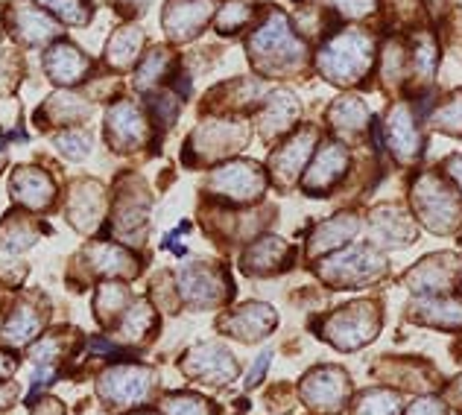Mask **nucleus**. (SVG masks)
<instances>
[{
  "label": "nucleus",
  "instance_id": "f257e3e1",
  "mask_svg": "<svg viewBox=\"0 0 462 415\" xmlns=\"http://www.w3.org/2000/svg\"><path fill=\"white\" fill-rule=\"evenodd\" d=\"M316 65H319V70L331 82H339V85L357 82L366 77L372 68V39L360 30L339 32L319 51Z\"/></svg>",
  "mask_w": 462,
  "mask_h": 415
},
{
  "label": "nucleus",
  "instance_id": "f03ea898",
  "mask_svg": "<svg viewBox=\"0 0 462 415\" xmlns=\"http://www.w3.org/2000/svg\"><path fill=\"white\" fill-rule=\"evenodd\" d=\"M249 53L261 68L273 70V68H287L301 62L305 59V44L296 39L293 27H290V21L282 12H270V18L252 32Z\"/></svg>",
  "mask_w": 462,
  "mask_h": 415
},
{
  "label": "nucleus",
  "instance_id": "7ed1b4c3",
  "mask_svg": "<svg viewBox=\"0 0 462 415\" xmlns=\"http://www.w3.org/2000/svg\"><path fill=\"white\" fill-rule=\"evenodd\" d=\"M155 372L147 365H115L100 377V398L108 407H138L152 395Z\"/></svg>",
  "mask_w": 462,
  "mask_h": 415
},
{
  "label": "nucleus",
  "instance_id": "20e7f679",
  "mask_svg": "<svg viewBox=\"0 0 462 415\" xmlns=\"http://www.w3.org/2000/svg\"><path fill=\"white\" fill-rule=\"evenodd\" d=\"M266 188V179L258 164L252 161H231L208 176V190L214 197H226L231 202H252Z\"/></svg>",
  "mask_w": 462,
  "mask_h": 415
},
{
  "label": "nucleus",
  "instance_id": "39448f33",
  "mask_svg": "<svg viewBox=\"0 0 462 415\" xmlns=\"http://www.w3.org/2000/svg\"><path fill=\"white\" fill-rule=\"evenodd\" d=\"M181 372L197 377L202 383L220 386V383H228L237 377V363L223 346L208 343V346H197L188 354V360L181 363Z\"/></svg>",
  "mask_w": 462,
  "mask_h": 415
},
{
  "label": "nucleus",
  "instance_id": "423d86ee",
  "mask_svg": "<svg viewBox=\"0 0 462 415\" xmlns=\"http://www.w3.org/2000/svg\"><path fill=\"white\" fill-rule=\"evenodd\" d=\"M226 275L214 270L208 263H193L179 275L181 299L193 308H208V304H220L226 299Z\"/></svg>",
  "mask_w": 462,
  "mask_h": 415
},
{
  "label": "nucleus",
  "instance_id": "0eeeda50",
  "mask_svg": "<svg viewBox=\"0 0 462 415\" xmlns=\"http://www.w3.org/2000/svg\"><path fill=\"white\" fill-rule=\"evenodd\" d=\"M214 15L211 0H170L164 9V30L173 42H188L199 35Z\"/></svg>",
  "mask_w": 462,
  "mask_h": 415
},
{
  "label": "nucleus",
  "instance_id": "6e6552de",
  "mask_svg": "<svg viewBox=\"0 0 462 415\" xmlns=\"http://www.w3.org/2000/svg\"><path fill=\"white\" fill-rule=\"evenodd\" d=\"M416 205L424 214V219H428V226H433L436 231L451 228L459 219V205L454 202V193L445 190L439 181L430 176H424L416 185Z\"/></svg>",
  "mask_w": 462,
  "mask_h": 415
},
{
  "label": "nucleus",
  "instance_id": "1a4fd4ad",
  "mask_svg": "<svg viewBox=\"0 0 462 415\" xmlns=\"http://www.w3.org/2000/svg\"><path fill=\"white\" fill-rule=\"evenodd\" d=\"M150 135V126L143 120L141 108L135 103H115L108 112V141L117 150H135Z\"/></svg>",
  "mask_w": 462,
  "mask_h": 415
},
{
  "label": "nucleus",
  "instance_id": "9d476101",
  "mask_svg": "<svg viewBox=\"0 0 462 415\" xmlns=\"http://www.w3.org/2000/svg\"><path fill=\"white\" fill-rule=\"evenodd\" d=\"M369 304H355V308H346L343 313H337L328 327V337L334 339L339 348H357L363 343H369L374 337V313H369Z\"/></svg>",
  "mask_w": 462,
  "mask_h": 415
},
{
  "label": "nucleus",
  "instance_id": "9b49d317",
  "mask_svg": "<svg viewBox=\"0 0 462 415\" xmlns=\"http://www.w3.org/2000/svg\"><path fill=\"white\" fill-rule=\"evenodd\" d=\"M378 270H381V261L374 258L369 249H351L339 254V258L328 261L322 275L331 278L334 284H360V281L372 278Z\"/></svg>",
  "mask_w": 462,
  "mask_h": 415
},
{
  "label": "nucleus",
  "instance_id": "f8f14e48",
  "mask_svg": "<svg viewBox=\"0 0 462 415\" xmlns=\"http://www.w3.org/2000/svg\"><path fill=\"white\" fill-rule=\"evenodd\" d=\"M12 197H15L21 205L32 208V211H44V208L51 205L56 197L53 179L47 176L44 170L23 167L12 176Z\"/></svg>",
  "mask_w": 462,
  "mask_h": 415
},
{
  "label": "nucleus",
  "instance_id": "ddd939ff",
  "mask_svg": "<svg viewBox=\"0 0 462 415\" xmlns=\"http://www.w3.org/2000/svg\"><path fill=\"white\" fill-rule=\"evenodd\" d=\"M246 141V129L240 124H205L193 132L190 146L199 150L205 158H220Z\"/></svg>",
  "mask_w": 462,
  "mask_h": 415
},
{
  "label": "nucleus",
  "instance_id": "4468645a",
  "mask_svg": "<svg viewBox=\"0 0 462 415\" xmlns=\"http://www.w3.org/2000/svg\"><path fill=\"white\" fill-rule=\"evenodd\" d=\"M313 143H316V132L313 129H301L299 135L290 138L282 146V150L273 155V173H275V179L284 181V185H290V181L299 176V170L305 167L308 155L313 152Z\"/></svg>",
  "mask_w": 462,
  "mask_h": 415
},
{
  "label": "nucleus",
  "instance_id": "2eb2a0df",
  "mask_svg": "<svg viewBox=\"0 0 462 415\" xmlns=\"http://www.w3.org/2000/svg\"><path fill=\"white\" fill-rule=\"evenodd\" d=\"M386 135H389V146L393 152L401 158V161H412L421 152V138L416 129V120H412L407 106H395L393 115L386 120Z\"/></svg>",
  "mask_w": 462,
  "mask_h": 415
},
{
  "label": "nucleus",
  "instance_id": "dca6fc26",
  "mask_svg": "<svg viewBox=\"0 0 462 415\" xmlns=\"http://www.w3.org/2000/svg\"><path fill=\"white\" fill-rule=\"evenodd\" d=\"M305 398L316 410H339L346 398V377L337 369H319L308 377Z\"/></svg>",
  "mask_w": 462,
  "mask_h": 415
},
{
  "label": "nucleus",
  "instance_id": "f3484780",
  "mask_svg": "<svg viewBox=\"0 0 462 415\" xmlns=\"http://www.w3.org/2000/svg\"><path fill=\"white\" fill-rule=\"evenodd\" d=\"M346 167H348V152L343 150V146H339V143H325L322 150H319V155H316L313 167L308 170L305 188L310 193L328 190L339 176L346 173Z\"/></svg>",
  "mask_w": 462,
  "mask_h": 415
},
{
  "label": "nucleus",
  "instance_id": "a211bd4d",
  "mask_svg": "<svg viewBox=\"0 0 462 415\" xmlns=\"http://www.w3.org/2000/svg\"><path fill=\"white\" fill-rule=\"evenodd\" d=\"M88 68H91L88 56L79 53L74 44H56L53 51L44 56V70L51 73L53 82H62V85H74L85 79Z\"/></svg>",
  "mask_w": 462,
  "mask_h": 415
},
{
  "label": "nucleus",
  "instance_id": "6ab92c4d",
  "mask_svg": "<svg viewBox=\"0 0 462 415\" xmlns=\"http://www.w3.org/2000/svg\"><path fill=\"white\" fill-rule=\"evenodd\" d=\"M223 325L235 337L252 343V339H261V337H266V334L273 331L275 313H273L270 304H246V308H240L237 313H231Z\"/></svg>",
  "mask_w": 462,
  "mask_h": 415
},
{
  "label": "nucleus",
  "instance_id": "aec40b11",
  "mask_svg": "<svg viewBox=\"0 0 462 415\" xmlns=\"http://www.w3.org/2000/svg\"><path fill=\"white\" fill-rule=\"evenodd\" d=\"M70 219L79 231H91L97 223H100L103 214V190L94 181H82V185L74 188V197H70Z\"/></svg>",
  "mask_w": 462,
  "mask_h": 415
},
{
  "label": "nucleus",
  "instance_id": "412c9836",
  "mask_svg": "<svg viewBox=\"0 0 462 415\" xmlns=\"http://www.w3.org/2000/svg\"><path fill=\"white\" fill-rule=\"evenodd\" d=\"M12 21H15L18 39L27 42V44H44V42L56 39V32H59L56 23L47 18L42 9H35L30 4L15 6V12H12Z\"/></svg>",
  "mask_w": 462,
  "mask_h": 415
},
{
  "label": "nucleus",
  "instance_id": "4be33fe9",
  "mask_svg": "<svg viewBox=\"0 0 462 415\" xmlns=\"http://www.w3.org/2000/svg\"><path fill=\"white\" fill-rule=\"evenodd\" d=\"M88 258H91L97 272H108V275H132V272H138V261L132 258L126 249L115 246V243H97V246L88 249Z\"/></svg>",
  "mask_w": 462,
  "mask_h": 415
},
{
  "label": "nucleus",
  "instance_id": "5701e85b",
  "mask_svg": "<svg viewBox=\"0 0 462 415\" xmlns=\"http://www.w3.org/2000/svg\"><path fill=\"white\" fill-rule=\"evenodd\" d=\"M39 327H42V313L30 308V304H18L4 325V339L9 346H30L39 337Z\"/></svg>",
  "mask_w": 462,
  "mask_h": 415
},
{
  "label": "nucleus",
  "instance_id": "b1692460",
  "mask_svg": "<svg viewBox=\"0 0 462 415\" xmlns=\"http://www.w3.org/2000/svg\"><path fill=\"white\" fill-rule=\"evenodd\" d=\"M299 115V103L293 94H275L270 103H266V112L261 117V129L263 135H275V132H284L287 126H293V120Z\"/></svg>",
  "mask_w": 462,
  "mask_h": 415
},
{
  "label": "nucleus",
  "instance_id": "393cba45",
  "mask_svg": "<svg viewBox=\"0 0 462 415\" xmlns=\"http://www.w3.org/2000/svg\"><path fill=\"white\" fill-rule=\"evenodd\" d=\"M155 325V313L147 301H138L132 304L129 310H124V322H120L117 327V339L120 343H138V339H143Z\"/></svg>",
  "mask_w": 462,
  "mask_h": 415
},
{
  "label": "nucleus",
  "instance_id": "a878e982",
  "mask_svg": "<svg viewBox=\"0 0 462 415\" xmlns=\"http://www.w3.org/2000/svg\"><path fill=\"white\" fill-rule=\"evenodd\" d=\"M284 254H287V246H284L282 240H278V237H263V240H258L246 252L243 263H246L249 272H270V270H275L278 263H282Z\"/></svg>",
  "mask_w": 462,
  "mask_h": 415
},
{
  "label": "nucleus",
  "instance_id": "bb28decb",
  "mask_svg": "<svg viewBox=\"0 0 462 415\" xmlns=\"http://www.w3.org/2000/svg\"><path fill=\"white\" fill-rule=\"evenodd\" d=\"M143 44V35L135 27H124L120 32H115V39L108 42V62L117 68H126L138 59V51Z\"/></svg>",
  "mask_w": 462,
  "mask_h": 415
},
{
  "label": "nucleus",
  "instance_id": "cd10ccee",
  "mask_svg": "<svg viewBox=\"0 0 462 415\" xmlns=\"http://www.w3.org/2000/svg\"><path fill=\"white\" fill-rule=\"evenodd\" d=\"M357 231V223L351 217H337V219H331V223H325L319 231L313 235V243H310V252L313 254H319V252H325V249H334V246H339V243H346L351 235Z\"/></svg>",
  "mask_w": 462,
  "mask_h": 415
},
{
  "label": "nucleus",
  "instance_id": "c85d7f7f",
  "mask_svg": "<svg viewBox=\"0 0 462 415\" xmlns=\"http://www.w3.org/2000/svg\"><path fill=\"white\" fill-rule=\"evenodd\" d=\"M366 120H369V112L357 97H346V100H339L331 108V124L343 132H357V129H363Z\"/></svg>",
  "mask_w": 462,
  "mask_h": 415
},
{
  "label": "nucleus",
  "instance_id": "c756f323",
  "mask_svg": "<svg viewBox=\"0 0 462 415\" xmlns=\"http://www.w3.org/2000/svg\"><path fill=\"white\" fill-rule=\"evenodd\" d=\"M126 301H129V290L124 284H103L97 290V316L103 322H112L115 316L126 310Z\"/></svg>",
  "mask_w": 462,
  "mask_h": 415
},
{
  "label": "nucleus",
  "instance_id": "7c9ffc66",
  "mask_svg": "<svg viewBox=\"0 0 462 415\" xmlns=\"http://www.w3.org/2000/svg\"><path fill=\"white\" fill-rule=\"evenodd\" d=\"M147 197H143L138 202V193H132L129 190V197H120L117 199V208H115V223L120 231H132V228H138L143 219H147Z\"/></svg>",
  "mask_w": 462,
  "mask_h": 415
},
{
  "label": "nucleus",
  "instance_id": "2f4dec72",
  "mask_svg": "<svg viewBox=\"0 0 462 415\" xmlns=\"http://www.w3.org/2000/svg\"><path fill=\"white\" fill-rule=\"evenodd\" d=\"M162 412L164 415H217L214 407L205 398H199V395H185V392L167 395L162 401Z\"/></svg>",
  "mask_w": 462,
  "mask_h": 415
},
{
  "label": "nucleus",
  "instance_id": "473e14b6",
  "mask_svg": "<svg viewBox=\"0 0 462 415\" xmlns=\"http://www.w3.org/2000/svg\"><path fill=\"white\" fill-rule=\"evenodd\" d=\"M35 237H39V231H35L27 219H6L4 228H0V243L12 252L32 246Z\"/></svg>",
  "mask_w": 462,
  "mask_h": 415
},
{
  "label": "nucleus",
  "instance_id": "72a5a7b5",
  "mask_svg": "<svg viewBox=\"0 0 462 415\" xmlns=\"http://www.w3.org/2000/svg\"><path fill=\"white\" fill-rule=\"evenodd\" d=\"M252 15L254 6L249 0H231V4L220 9V15H217V27H220V32H237L243 23L252 21Z\"/></svg>",
  "mask_w": 462,
  "mask_h": 415
},
{
  "label": "nucleus",
  "instance_id": "f704fd0d",
  "mask_svg": "<svg viewBox=\"0 0 462 415\" xmlns=\"http://www.w3.org/2000/svg\"><path fill=\"white\" fill-rule=\"evenodd\" d=\"M56 146L65 158H70V161H82V158H88V152H91V138L79 129H70L56 138Z\"/></svg>",
  "mask_w": 462,
  "mask_h": 415
},
{
  "label": "nucleus",
  "instance_id": "c9c22d12",
  "mask_svg": "<svg viewBox=\"0 0 462 415\" xmlns=\"http://www.w3.org/2000/svg\"><path fill=\"white\" fill-rule=\"evenodd\" d=\"M433 124L445 132H457V135H462V91L454 94L442 108H436Z\"/></svg>",
  "mask_w": 462,
  "mask_h": 415
},
{
  "label": "nucleus",
  "instance_id": "e433bc0d",
  "mask_svg": "<svg viewBox=\"0 0 462 415\" xmlns=\"http://www.w3.org/2000/svg\"><path fill=\"white\" fill-rule=\"evenodd\" d=\"M412 62H416V73L419 79H430L433 70H436V44L430 35H419L416 39V56H412Z\"/></svg>",
  "mask_w": 462,
  "mask_h": 415
},
{
  "label": "nucleus",
  "instance_id": "4c0bfd02",
  "mask_svg": "<svg viewBox=\"0 0 462 415\" xmlns=\"http://www.w3.org/2000/svg\"><path fill=\"white\" fill-rule=\"evenodd\" d=\"M167 62H170V56L164 53V51H155V53H150L147 59L141 62V68H138V88H150L152 82H158L162 79V73H164V68H167Z\"/></svg>",
  "mask_w": 462,
  "mask_h": 415
},
{
  "label": "nucleus",
  "instance_id": "58836bf2",
  "mask_svg": "<svg viewBox=\"0 0 462 415\" xmlns=\"http://www.w3.org/2000/svg\"><path fill=\"white\" fill-rule=\"evenodd\" d=\"M395 412H398V404H395V398L389 392L363 395L360 407H357V415H395Z\"/></svg>",
  "mask_w": 462,
  "mask_h": 415
},
{
  "label": "nucleus",
  "instance_id": "ea45409f",
  "mask_svg": "<svg viewBox=\"0 0 462 415\" xmlns=\"http://www.w3.org/2000/svg\"><path fill=\"white\" fill-rule=\"evenodd\" d=\"M47 9H53L56 15H62L68 23H85L88 21V9L82 6V0H42Z\"/></svg>",
  "mask_w": 462,
  "mask_h": 415
},
{
  "label": "nucleus",
  "instance_id": "a19ab883",
  "mask_svg": "<svg viewBox=\"0 0 462 415\" xmlns=\"http://www.w3.org/2000/svg\"><path fill=\"white\" fill-rule=\"evenodd\" d=\"M378 0H331V6L346 18H363L374 9Z\"/></svg>",
  "mask_w": 462,
  "mask_h": 415
},
{
  "label": "nucleus",
  "instance_id": "79ce46f5",
  "mask_svg": "<svg viewBox=\"0 0 462 415\" xmlns=\"http://www.w3.org/2000/svg\"><path fill=\"white\" fill-rule=\"evenodd\" d=\"M270 363H273V351H263L261 357H258V363H254L252 369H249V377H246V386L249 389L258 386L263 381V374H266V369H270Z\"/></svg>",
  "mask_w": 462,
  "mask_h": 415
},
{
  "label": "nucleus",
  "instance_id": "37998d69",
  "mask_svg": "<svg viewBox=\"0 0 462 415\" xmlns=\"http://www.w3.org/2000/svg\"><path fill=\"white\" fill-rule=\"evenodd\" d=\"M12 401H15V386H12V383H0V410L9 407Z\"/></svg>",
  "mask_w": 462,
  "mask_h": 415
},
{
  "label": "nucleus",
  "instance_id": "c03bdc74",
  "mask_svg": "<svg viewBox=\"0 0 462 415\" xmlns=\"http://www.w3.org/2000/svg\"><path fill=\"white\" fill-rule=\"evenodd\" d=\"M12 372H15V360H12L9 354L0 351V377H9Z\"/></svg>",
  "mask_w": 462,
  "mask_h": 415
},
{
  "label": "nucleus",
  "instance_id": "a18cd8bd",
  "mask_svg": "<svg viewBox=\"0 0 462 415\" xmlns=\"http://www.w3.org/2000/svg\"><path fill=\"white\" fill-rule=\"evenodd\" d=\"M120 4H126V9H132V12H143L150 0H120Z\"/></svg>",
  "mask_w": 462,
  "mask_h": 415
},
{
  "label": "nucleus",
  "instance_id": "49530a36",
  "mask_svg": "<svg viewBox=\"0 0 462 415\" xmlns=\"http://www.w3.org/2000/svg\"><path fill=\"white\" fill-rule=\"evenodd\" d=\"M451 173L462 181V158H454V161H451Z\"/></svg>",
  "mask_w": 462,
  "mask_h": 415
},
{
  "label": "nucleus",
  "instance_id": "de8ad7c7",
  "mask_svg": "<svg viewBox=\"0 0 462 415\" xmlns=\"http://www.w3.org/2000/svg\"><path fill=\"white\" fill-rule=\"evenodd\" d=\"M0 164H4V143H0Z\"/></svg>",
  "mask_w": 462,
  "mask_h": 415
},
{
  "label": "nucleus",
  "instance_id": "09e8293b",
  "mask_svg": "<svg viewBox=\"0 0 462 415\" xmlns=\"http://www.w3.org/2000/svg\"><path fill=\"white\" fill-rule=\"evenodd\" d=\"M141 415H152V412H141Z\"/></svg>",
  "mask_w": 462,
  "mask_h": 415
}]
</instances>
